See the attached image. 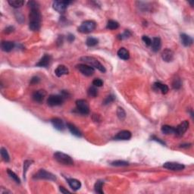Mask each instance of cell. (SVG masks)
<instances>
[{
	"mask_svg": "<svg viewBox=\"0 0 194 194\" xmlns=\"http://www.w3.org/2000/svg\"><path fill=\"white\" fill-rule=\"evenodd\" d=\"M68 184H69L70 187L74 191H77L80 190V188L81 187V183L80 182V180H77L74 178H68L67 179Z\"/></svg>",
	"mask_w": 194,
	"mask_h": 194,
	"instance_id": "obj_17",
	"label": "cell"
},
{
	"mask_svg": "<svg viewBox=\"0 0 194 194\" xmlns=\"http://www.w3.org/2000/svg\"><path fill=\"white\" fill-rule=\"evenodd\" d=\"M51 122L52 124L53 127H55L56 130H58V131H62L65 130V126L64 121L61 119V118H54L52 119Z\"/></svg>",
	"mask_w": 194,
	"mask_h": 194,
	"instance_id": "obj_13",
	"label": "cell"
},
{
	"mask_svg": "<svg viewBox=\"0 0 194 194\" xmlns=\"http://www.w3.org/2000/svg\"><path fill=\"white\" fill-rule=\"evenodd\" d=\"M40 80V79L38 77H33L31 80H30V84H36V83H39Z\"/></svg>",
	"mask_w": 194,
	"mask_h": 194,
	"instance_id": "obj_42",
	"label": "cell"
},
{
	"mask_svg": "<svg viewBox=\"0 0 194 194\" xmlns=\"http://www.w3.org/2000/svg\"><path fill=\"white\" fill-rule=\"evenodd\" d=\"M46 93L45 90H37V91H35V92L33 93L32 95V98L34 99L35 102H41L43 101L44 98L46 97Z\"/></svg>",
	"mask_w": 194,
	"mask_h": 194,
	"instance_id": "obj_12",
	"label": "cell"
},
{
	"mask_svg": "<svg viewBox=\"0 0 194 194\" xmlns=\"http://www.w3.org/2000/svg\"><path fill=\"white\" fill-rule=\"evenodd\" d=\"M118 55L121 59L123 60H128L130 58V53L125 48H121L118 51Z\"/></svg>",
	"mask_w": 194,
	"mask_h": 194,
	"instance_id": "obj_24",
	"label": "cell"
},
{
	"mask_svg": "<svg viewBox=\"0 0 194 194\" xmlns=\"http://www.w3.org/2000/svg\"><path fill=\"white\" fill-rule=\"evenodd\" d=\"M118 27H119V24L113 20H109L106 25V28L109 29V30H116Z\"/></svg>",
	"mask_w": 194,
	"mask_h": 194,
	"instance_id": "obj_27",
	"label": "cell"
},
{
	"mask_svg": "<svg viewBox=\"0 0 194 194\" xmlns=\"http://www.w3.org/2000/svg\"><path fill=\"white\" fill-rule=\"evenodd\" d=\"M33 162H34L31 160L24 161V172H23V176L24 178H25V175H26L27 171V169H28L29 167L31 165L32 163Z\"/></svg>",
	"mask_w": 194,
	"mask_h": 194,
	"instance_id": "obj_35",
	"label": "cell"
},
{
	"mask_svg": "<svg viewBox=\"0 0 194 194\" xmlns=\"http://www.w3.org/2000/svg\"><path fill=\"white\" fill-rule=\"evenodd\" d=\"M131 138V133L129 131H121L118 133L114 139L116 140H128Z\"/></svg>",
	"mask_w": 194,
	"mask_h": 194,
	"instance_id": "obj_14",
	"label": "cell"
},
{
	"mask_svg": "<svg viewBox=\"0 0 194 194\" xmlns=\"http://www.w3.org/2000/svg\"><path fill=\"white\" fill-rule=\"evenodd\" d=\"M153 87L155 90H159L162 94H166L168 92V87L167 85L163 84L160 82H155L153 84Z\"/></svg>",
	"mask_w": 194,
	"mask_h": 194,
	"instance_id": "obj_22",
	"label": "cell"
},
{
	"mask_svg": "<svg viewBox=\"0 0 194 194\" xmlns=\"http://www.w3.org/2000/svg\"><path fill=\"white\" fill-rule=\"evenodd\" d=\"M175 127H171V126L164 125L162 127V132L163 134H166V135L175 134Z\"/></svg>",
	"mask_w": 194,
	"mask_h": 194,
	"instance_id": "obj_26",
	"label": "cell"
},
{
	"mask_svg": "<svg viewBox=\"0 0 194 194\" xmlns=\"http://www.w3.org/2000/svg\"><path fill=\"white\" fill-rule=\"evenodd\" d=\"M96 24L93 21H85L78 27V31L82 34H89L96 29Z\"/></svg>",
	"mask_w": 194,
	"mask_h": 194,
	"instance_id": "obj_3",
	"label": "cell"
},
{
	"mask_svg": "<svg viewBox=\"0 0 194 194\" xmlns=\"http://www.w3.org/2000/svg\"><path fill=\"white\" fill-rule=\"evenodd\" d=\"M111 165L113 166H127L128 165L129 163L127 162H125V161H121V160H117V161H114L112 162L111 163Z\"/></svg>",
	"mask_w": 194,
	"mask_h": 194,
	"instance_id": "obj_36",
	"label": "cell"
},
{
	"mask_svg": "<svg viewBox=\"0 0 194 194\" xmlns=\"http://www.w3.org/2000/svg\"><path fill=\"white\" fill-rule=\"evenodd\" d=\"M27 5L29 6L30 9H40L39 4L37 3L35 1H30L27 2Z\"/></svg>",
	"mask_w": 194,
	"mask_h": 194,
	"instance_id": "obj_39",
	"label": "cell"
},
{
	"mask_svg": "<svg viewBox=\"0 0 194 194\" xmlns=\"http://www.w3.org/2000/svg\"><path fill=\"white\" fill-rule=\"evenodd\" d=\"M59 190H60V192L62 193H71L70 191L68 190L65 189L63 187H59Z\"/></svg>",
	"mask_w": 194,
	"mask_h": 194,
	"instance_id": "obj_47",
	"label": "cell"
},
{
	"mask_svg": "<svg viewBox=\"0 0 194 194\" xmlns=\"http://www.w3.org/2000/svg\"><path fill=\"white\" fill-rule=\"evenodd\" d=\"M14 30V27L12 26H9L8 27H6L5 30V33L6 34H11V33H12L13 31Z\"/></svg>",
	"mask_w": 194,
	"mask_h": 194,
	"instance_id": "obj_43",
	"label": "cell"
},
{
	"mask_svg": "<svg viewBox=\"0 0 194 194\" xmlns=\"http://www.w3.org/2000/svg\"><path fill=\"white\" fill-rule=\"evenodd\" d=\"M162 46V42L159 37H154L152 40V43H151V47H152V50L155 52H159Z\"/></svg>",
	"mask_w": 194,
	"mask_h": 194,
	"instance_id": "obj_19",
	"label": "cell"
},
{
	"mask_svg": "<svg viewBox=\"0 0 194 194\" xmlns=\"http://www.w3.org/2000/svg\"><path fill=\"white\" fill-rule=\"evenodd\" d=\"M65 101L62 95H50L47 99V104L50 106H61Z\"/></svg>",
	"mask_w": 194,
	"mask_h": 194,
	"instance_id": "obj_6",
	"label": "cell"
},
{
	"mask_svg": "<svg viewBox=\"0 0 194 194\" xmlns=\"http://www.w3.org/2000/svg\"><path fill=\"white\" fill-rule=\"evenodd\" d=\"M93 85L95 86L96 87H100L103 85V81H102L101 79L96 78V79H95L93 81Z\"/></svg>",
	"mask_w": 194,
	"mask_h": 194,
	"instance_id": "obj_40",
	"label": "cell"
},
{
	"mask_svg": "<svg viewBox=\"0 0 194 194\" xmlns=\"http://www.w3.org/2000/svg\"><path fill=\"white\" fill-rule=\"evenodd\" d=\"M76 110L78 113L82 115H88L90 112L88 102L84 99H78L76 101Z\"/></svg>",
	"mask_w": 194,
	"mask_h": 194,
	"instance_id": "obj_4",
	"label": "cell"
},
{
	"mask_svg": "<svg viewBox=\"0 0 194 194\" xmlns=\"http://www.w3.org/2000/svg\"><path fill=\"white\" fill-rule=\"evenodd\" d=\"M103 184H104V183H103V181H102V180H98V181H96V183L95 185H94V189H95V191L97 193H104V192L102 190Z\"/></svg>",
	"mask_w": 194,
	"mask_h": 194,
	"instance_id": "obj_28",
	"label": "cell"
},
{
	"mask_svg": "<svg viewBox=\"0 0 194 194\" xmlns=\"http://www.w3.org/2000/svg\"><path fill=\"white\" fill-rule=\"evenodd\" d=\"M115 99V96H113V95L108 96L107 97H106V99H104V101H103V104L104 105L110 104V103H111L112 102H114Z\"/></svg>",
	"mask_w": 194,
	"mask_h": 194,
	"instance_id": "obj_37",
	"label": "cell"
},
{
	"mask_svg": "<svg viewBox=\"0 0 194 194\" xmlns=\"http://www.w3.org/2000/svg\"><path fill=\"white\" fill-rule=\"evenodd\" d=\"M87 93H88V95L90 96L96 97L97 96V94H98V90H97V88L95 86L93 85V86H91V87L89 88Z\"/></svg>",
	"mask_w": 194,
	"mask_h": 194,
	"instance_id": "obj_34",
	"label": "cell"
},
{
	"mask_svg": "<svg viewBox=\"0 0 194 194\" xmlns=\"http://www.w3.org/2000/svg\"><path fill=\"white\" fill-rule=\"evenodd\" d=\"M0 193H1V194L11 193V192L9 190H5L3 187H2V188H1V190H0Z\"/></svg>",
	"mask_w": 194,
	"mask_h": 194,
	"instance_id": "obj_48",
	"label": "cell"
},
{
	"mask_svg": "<svg viewBox=\"0 0 194 194\" xmlns=\"http://www.w3.org/2000/svg\"><path fill=\"white\" fill-rule=\"evenodd\" d=\"M51 56L50 55H44L42 56V58H41L40 60L39 61V62L36 65L37 67H48V66L50 65V62H51Z\"/></svg>",
	"mask_w": 194,
	"mask_h": 194,
	"instance_id": "obj_16",
	"label": "cell"
},
{
	"mask_svg": "<svg viewBox=\"0 0 194 194\" xmlns=\"http://www.w3.org/2000/svg\"><path fill=\"white\" fill-rule=\"evenodd\" d=\"M8 3L11 7L14 8V9H18V8H21V6H23L24 5L25 2L23 1V0H9Z\"/></svg>",
	"mask_w": 194,
	"mask_h": 194,
	"instance_id": "obj_25",
	"label": "cell"
},
{
	"mask_svg": "<svg viewBox=\"0 0 194 194\" xmlns=\"http://www.w3.org/2000/svg\"><path fill=\"white\" fill-rule=\"evenodd\" d=\"M29 18H30V23L40 24H41V13L39 9H30V14H29Z\"/></svg>",
	"mask_w": 194,
	"mask_h": 194,
	"instance_id": "obj_7",
	"label": "cell"
},
{
	"mask_svg": "<svg viewBox=\"0 0 194 194\" xmlns=\"http://www.w3.org/2000/svg\"><path fill=\"white\" fill-rule=\"evenodd\" d=\"M80 61L85 62V63L88 64L89 65L93 67V68H96L97 70H99V71H101V72L105 73L106 71L104 66L102 65V64H101L99 61L97 60L96 58H93V57H90V56L81 57V58H80Z\"/></svg>",
	"mask_w": 194,
	"mask_h": 194,
	"instance_id": "obj_1",
	"label": "cell"
},
{
	"mask_svg": "<svg viewBox=\"0 0 194 194\" xmlns=\"http://www.w3.org/2000/svg\"><path fill=\"white\" fill-rule=\"evenodd\" d=\"M180 41H181L182 44L184 46H190L193 44V38L187 34H180Z\"/></svg>",
	"mask_w": 194,
	"mask_h": 194,
	"instance_id": "obj_21",
	"label": "cell"
},
{
	"mask_svg": "<svg viewBox=\"0 0 194 194\" xmlns=\"http://www.w3.org/2000/svg\"><path fill=\"white\" fill-rule=\"evenodd\" d=\"M74 39H75V37H74V36L73 35V34H68V37H67V40H68V42H73V41L74 40Z\"/></svg>",
	"mask_w": 194,
	"mask_h": 194,
	"instance_id": "obj_45",
	"label": "cell"
},
{
	"mask_svg": "<svg viewBox=\"0 0 194 194\" xmlns=\"http://www.w3.org/2000/svg\"><path fill=\"white\" fill-rule=\"evenodd\" d=\"M131 36V33L129 30H126L124 32V34H122L121 35H118V39L120 40H124V39H127L129 37Z\"/></svg>",
	"mask_w": 194,
	"mask_h": 194,
	"instance_id": "obj_38",
	"label": "cell"
},
{
	"mask_svg": "<svg viewBox=\"0 0 194 194\" xmlns=\"http://www.w3.org/2000/svg\"><path fill=\"white\" fill-rule=\"evenodd\" d=\"M182 86V82L180 78L177 77L174 79L173 82H172V87H173L175 90H179V89Z\"/></svg>",
	"mask_w": 194,
	"mask_h": 194,
	"instance_id": "obj_31",
	"label": "cell"
},
{
	"mask_svg": "<svg viewBox=\"0 0 194 194\" xmlns=\"http://www.w3.org/2000/svg\"><path fill=\"white\" fill-rule=\"evenodd\" d=\"M151 138H152V140H155V141H156V142H159V143H161V144L165 145V142H163L162 140H161L160 139H159V138H157V137H156L152 136Z\"/></svg>",
	"mask_w": 194,
	"mask_h": 194,
	"instance_id": "obj_44",
	"label": "cell"
},
{
	"mask_svg": "<svg viewBox=\"0 0 194 194\" xmlns=\"http://www.w3.org/2000/svg\"><path fill=\"white\" fill-rule=\"evenodd\" d=\"M142 40H143V42H145V44L147 45V46H151V43H152V40L150 39L149 37H147V36H143V37H142Z\"/></svg>",
	"mask_w": 194,
	"mask_h": 194,
	"instance_id": "obj_41",
	"label": "cell"
},
{
	"mask_svg": "<svg viewBox=\"0 0 194 194\" xmlns=\"http://www.w3.org/2000/svg\"><path fill=\"white\" fill-rule=\"evenodd\" d=\"M34 178L36 179H43V180H52L55 181L56 180V177L53 174L48 172L44 169H40L38 172L34 175Z\"/></svg>",
	"mask_w": 194,
	"mask_h": 194,
	"instance_id": "obj_5",
	"label": "cell"
},
{
	"mask_svg": "<svg viewBox=\"0 0 194 194\" xmlns=\"http://www.w3.org/2000/svg\"><path fill=\"white\" fill-rule=\"evenodd\" d=\"M70 1H55L53 2V9L58 13H64L67 9L69 4H71Z\"/></svg>",
	"mask_w": 194,
	"mask_h": 194,
	"instance_id": "obj_8",
	"label": "cell"
},
{
	"mask_svg": "<svg viewBox=\"0 0 194 194\" xmlns=\"http://www.w3.org/2000/svg\"><path fill=\"white\" fill-rule=\"evenodd\" d=\"M117 115H118V118H119L121 121L124 120L126 118L125 111H124V108H122L118 107V109H117Z\"/></svg>",
	"mask_w": 194,
	"mask_h": 194,
	"instance_id": "obj_33",
	"label": "cell"
},
{
	"mask_svg": "<svg viewBox=\"0 0 194 194\" xmlns=\"http://www.w3.org/2000/svg\"><path fill=\"white\" fill-rule=\"evenodd\" d=\"M0 153H1V156H2V159L5 162H9V161H10V157H9V155L8 153V151L6 150V149L2 147L1 149H0Z\"/></svg>",
	"mask_w": 194,
	"mask_h": 194,
	"instance_id": "obj_29",
	"label": "cell"
},
{
	"mask_svg": "<svg viewBox=\"0 0 194 194\" xmlns=\"http://www.w3.org/2000/svg\"><path fill=\"white\" fill-rule=\"evenodd\" d=\"M7 173L8 175H9V177H10L12 179V180H14L17 184H20V183H21V180H20V178L18 177V175H16L14 171H12L10 169H7Z\"/></svg>",
	"mask_w": 194,
	"mask_h": 194,
	"instance_id": "obj_32",
	"label": "cell"
},
{
	"mask_svg": "<svg viewBox=\"0 0 194 194\" xmlns=\"http://www.w3.org/2000/svg\"><path fill=\"white\" fill-rule=\"evenodd\" d=\"M191 146V144H185V145H180V147L182 148H187V147H190Z\"/></svg>",
	"mask_w": 194,
	"mask_h": 194,
	"instance_id": "obj_49",
	"label": "cell"
},
{
	"mask_svg": "<svg viewBox=\"0 0 194 194\" xmlns=\"http://www.w3.org/2000/svg\"><path fill=\"white\" fill-rule=\"evenodd\" d=\"M163 167L166 169L171 170V171H181V170L184 169L185 166L183 164H180L177 162H165L163 165Z\"/></svg>",
	"mask_w": 194,
	"mask_h": 194,
	"instance_id": "obj_11",
	"label": "cell"
},
{
	"mask_svg": "<svg viewBox=\"0 0 194 194\" xmlns=\"http://www.w3.org/2000/svg\"><path fill=\"white\" fill-rule=\"evenodd\" d=\"M98 42H99V40L98 39L95 38V37H88L87 39V41H86V44L87 45L90 47H92V46H95L96 45L98 44Z\"/></svg>",
	"mask_w": 194,
	"mask_h": 194,
	"instance_id": "obj_30",
	"label": "cell"
},
{
	"mask_svg": "<svg viewBox=\"0 0 194 194\" xmlns=\"http://www.w3.org/2000/svg\"><path fill=\"white\" fill-rule=\"evenodd\" d=\"M14 43L11 41H2L1 43V48H2V51L9 52H11L14 49Z\"/></svg>",
	"mask_w": 194,
	"mask_h": 194,
	"instance_id": "obj_20",
	"label": "cell"
},
{
	"mask_svg": "<svg viewBox=\"0 0 194 194\" xmlns=\"http://www.w3.org/2000/svg\"><path fill=\"white\" fill-rule=\"evenodd\" d=\"M54 159L60 164L65 165H73L74 161L71 159V156L62 152H56L54 153Z\"/></svg>",
	"mask_w": 194,
	"mask_h": 194,
	"instance_id": "obj_2",
	"label": "cell"
},
{
	"mask_svg": "<svg viewBox=\"0 0 194 194\" xmlns=\"http://www.w3.org/2000/svg\"><path fill=\"white\" fill-rule=\"evenodd\" d=\"M162 58L166 62H170L174 59V52L170 49H165L162 53Z\"/></svg>",
	"mask_w": 194,
	"mask_h": 194,
	"instance_id": "obj_15",
	"label": "cell"
},
{
	"mask_svg": "<svg viewBox=\"0 0 194 194\" xmlns=\"http://www.w3.org/2000/svg\"><path fill=\"white\" fill-rule=\"evenodd\" d=\"M67 127L68 128L69 131H70V132H71L73 135H74L75 137H81L82 136L81 132L78 130V127H77L76 126L74 125L73 124L68 123Z\"/></svg>",
	"mask_w": 194,
	"mask_h": 194,
	"instance_id": "obj_23",
	"label": "cell"
},
{
	"mask_svg": "<svg viewBox=\"0 0 194 194\" xmlns=\"http://www.w3.org/2000/svg\"><path fill=\"white\" fill-rule=\"evenodd\" d=\"M77 67H78V70H79L83 75H85V76H92L93 74H94V72H95V69L93 67H91V66L88 65L80 64Z\"/></svg>",
	"mask_w": 194,
	"mask_h": 194,
	"instance_id": "obj_10",
	"label": "cell"
},
{
	"mask_svg": "<svg viewBox=\"0 0 194 194\" xmlns=\"http://www.w3.org/2000/svg\"><path fill=\"white\" fill-rule=\"evenodd\" d=\"M69 73V70L66 66L63 65H58L57 67V68L55 70V74L57 77L60 78V77L63 76V75H65Z\"/></svg>",
	"mask_w": 194,
	"mask_h": 194,
	"instance_id": "obj_18",
	"label": "cell"
},
{
	"mask_svg": "<svg viewBox=\"0 0 194 194\" xmlns=\"http://www.w3.org/2000/svg\"><path fill=\"white\" fill-rule=\"evenodd\" d=\"M62 43H63V36H59L58 40H57V44H58V46H60Z\"/></svg>",
	"mask_w": 194,
	"mask_h": 194,
	"instance_id": "obj_46",
	"label": "cell"
},
{
	"mask_svg": "<svg viewBox=\"0 0 194 194\" xmlns=\"http://www.w3.org/2000/svg\"><path fill=\"white\" fill-rule=\"evenodd\" d=\"M190 123L188 121H184L175 128V134L177 137H182L189 128Z\"/></svg>",
	"mask_w": 194,
	"mask_h": 194,
	"instance_id": "obj_9",
	"label": "cell"
}]
</instances>
